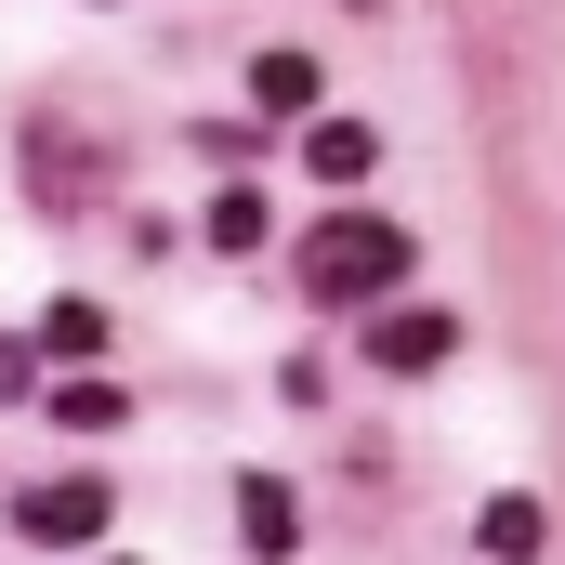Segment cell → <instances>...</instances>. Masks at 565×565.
I'll list each match as a JSON object with an SVG mask.
<instances>
[{
	"label": "cell",
	"instance_id": "6da1fadb",
	"mask_svg": "<svg viewBox=\"0 0 565 565\" xmlns=\"http://www.w3.org/2000/svg\"><path fill=\"white\" fill-rule=\"evenodd\" d=\"M395 277H408V224H382V211H342V224L302 237V289L316 302H382Z\"/></svg>",
	"mask_w": 565,
	"mask_h": 565
},
{
	"label": "cell",
	"instance_id": "7a4b0ae2",
	"mask_svg": "<svg viewBox=\"0 0 565 565\" xmlns=\"http://www.w3.org/2000/svg\"><path fill=\"white\" fill-rule=\"evenodd\" d=\"M13 158H26V198H40L53 224L106 211V184H119V158H106V145L79 132V119H26V145H13Z\"/></svg>",
	"mask_w": 565,
	"mask_h": 565
},
{
	"label": "cell",
	"instance_id": "3957f363",
	"mask_svg": "<svg viewBox=\"0 0 565 565\" xmlns=\"http://www.w3.org/2000/svg\"><path fill=\"white\" fill-rule=\"evenodd\" d=\"M13 526H26L40 553H79V540L119 526V500H106V473H53V487H13Z\"/></svg>",
	"mask_w": 565,
	"mask_h": 565
},
{
	"label": "cell",
	"instance_id": "277c9868",
	"mask_svg": "<svg viewBox=\"0 0 565 565\" xmlns=\"http://www.w3.org/2000/svg\"><path fill=\"white\" fill-rule=\"evenodd\" d=\"M237 526H250V553H264V565L302 553V500H289L277 473H237Z\"/></svg>",
	"mask_w": 565,
	"mask_h": 565
},
{
	"label": "cell",
	"instance_id": "5b68a950",
	"mask_svg": "<svg viewBox=\"0 0 565 565\" xmlns=\"http://www.w3.org/2000/svg\"><path fill=\"white\" fill-rule=\"evenodd\" d=\"M369 355H382V369H447V355H460V329H447V316H382V329H369Z\"/></svg>",
	"mask_w": 565,
	"mask_h": 565
},
{
	"label": "cell",
	"instance_id": "8992f818",
	"mask_svg": "<svg viewBox=\"0 0 565 565\" xmlns=\"http://www.w3.org/2000/svg\"><path fill=\"white\" fill-rule=\"evenodd\" d=\"M302 158H316V184H369L382 132H369V119H316V132H302Z\"/></svg>",
	"mask_w": 565,
	"mask_h": 565
},
{
	"label": "cell",
	"instance_id": "52a82bcc",
	"mask_svg": "<svg viewBox=\"0 0 565 565\" xmlns=\"http://www.w3.org/2000/svg\"><path fill=\"white\" fill-rule=\"evenodd\" d=\"M473 540H487L500 565H540V553H553V513H540V500H487V526H473Z\"/></svg>",
	"mask_w": 565,
	"mask_h": 565
},
{
	"label": "cell",
	"instance_id": "ba28073f",
	"mask_svg": "<svg viewBox=\"0 0 565 565\" xmlns=\"http://www.w3.org/2000/svg\"><path fill=\"white\" fill-rule=\"evenodd\" d=\"M250 106L302 119V106H316V53H264V66H250Z\"/></svg>",
	"mask_w": 565,
	"mask_h": 565
},
{
	"label": "cell",
	"instance_id": "9c48e42d",
	"mask_svg": "<svg viewBox=\"0 0 565 565\" xmlns=\"http://www.w3.org/2000/svg\"><path fill=\"white\" fill-rule=\"evenodd\" d=\"M40 355H106V302H79V289H66V302L40 316Z\"/></svg>",
	"mask_w": 565,
	"mask_h": 565
},
{
	"label": "cell",
	"instance_id": "30bf717a",
	"mask_svg": "<svg viewBox=\"0 0 565 565\" xmlns=\"http://www.w3.org/2000/svg\"><path fill=\"white\" fill-rule=\"evenodd\" d=\"M211 250H264V198H250V184L211 198Z\"/></svg>",
	"mask_w": 565,
	"mask_h": 565
},
{
	"label": "cell",
	"instance_id": "8fae6325",
	"mask_svg": "<svg viewBox=\"0 0 565 565\" xmlns=\"http://www.w3.org/2000/svg\"><path fill=\"white\" fill-rule=\"evenodd\" d=\"M53 422H66V434H119V382H66Z\"/></svg>",
	"mask_w": 565,
	"mask_h": 565
},
{
	"label": "cell",
	"instance_id": "7c38bea8",
	"mask_svg": "<svg viewBox=\"0 0 565 565\" xmlns=\"http://www.w3.org/2000/svg\"><path fill=\"white\" fill-rule=\"evenodd\" d=\"M26 382H40V355H13V342H0V408H13Z\"/></svg>",
	"mask_w": 565,
	"mask_h": 565
},
{
	"label": "cell",
	"instance_id": "4fadbf2b",
	"mask_svg": "<svg viewBox=\"0 0 565 565\" xmlns=\"http://www.w3.org/2000/svg\"><path fill=\"white\" fill-rule=\"evenodd\" d=\"M342 13H382V0H342Z\"/></svg>",
	"mask_w": 565,
	"mask_h": 565
}]
</instances>
